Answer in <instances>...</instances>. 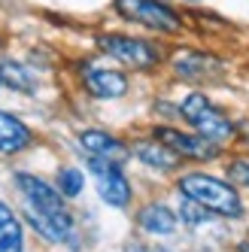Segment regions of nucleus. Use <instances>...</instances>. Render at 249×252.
<instances>
[{"instance_id": "obj_1", "label": "nucleus", "mask_w": 249, "mask_h": 252, "mask_svg": "<svg viewBox=\"0 0 249 252\" xmlns=\"http://www.w3.org/2000/svg\"><path fill=\"white\" fill-rule=\"evenodd\" d=\"M176 189H180L183 197L201 204L213 216H219V219H240L243 216L240 191L234 189V183H228L222 176H213L204 170H188V173H180Z\"/></svg>"}, {"instance_id": "obj_2", "label": "nucleus", "mask_w": 249, "mask_h": 252, "mask_svg": "<svg viewBox=\"0 0 249 252\" xmlns=\"http://www.w3.org/2000/svg\"><path fill=\"white\" fill-rule=\"evenodd\" d=\"M176 113L186 125H191L194 134H201L213 143H228L237 140V122L231 119L216 100H210L204 92H188L180 103H176Z\"/></svg>"}, {"instance_id": "obj_3", "label": "nucleus", "mask_w": 249, "mask_h": 252, "mask_svg": "<svg viewBox=\"0 0 249 252\" xmlns=\"http://www.w3.org/2000/svg\"><path fill=\"white\" fill-rule=\"evenodd\" d=\"M113 9L119 19L131 22L158 37H183L186 33V15L170 0H113Z\"/></svg>"}, {"instance_id": "obj_4", "label": "nucleus", "mask_w": 249, "mask_h": 252, "mask_svg": "<svg viewBox=\"0 0 249 252\" xmlns=\"http://www.w3.org/2000/svg\"><path fill=\"white\" fill-rule=\"evenodd\" d=\"M97 49L100 55L113 58L116 64H122L124 70H137V73H146L155 70L164 61V49L146 40V37H134V33H119V31H103L97 33Z\"/></svg>"}, {"instance_id": "obj_5", "label": "nucleus", "mask_w": 249, "mask_h": 252, "mask_svg": "<svg viewBox=\"0 0 249 252\" xmlns=\"http://www.w3.org/2000/svg\"><path fill=\"white\" fill-rule=\"evenodd\" d=\"M152 137L158 143H164L167 149H173L180 158L186 161H216L222 155V146L213 143L194 131H183V128H173V125H155Z\"/></svg>"}, {"instance_id": "obj_6", "label": "nucleus", "mask_w": 249, "mask_h": 252, "mask_svg": "<svg viewBox=\"0 0 249 252\" xmlns=\"http://www.w3.org/2000/svg\"><path fill=\"white\" fill-rule=\"evenodd\" d=\"M15 186H19V191L25 197V207L37 210L43 216H52V219H73V216L67 213V197L55 186H49L46 179L33 176L28 170H19L15 173Z\"/></svg>"}, {"instance_id": "obj_7", "label": "nucleus", "mask_w": 249, "mask_h": 252, "mask_svg": "<svg viewBox=\"0 0 249 252\" xmlns=\"http://www.w3.org/2000/svg\"><path fill=\"white\" fill-rule=\"evenodd\" d=\"M88 170L94 176V186H97V194L106 207H128L131 197H134V189H131V179L124 176L122 164H113V161H100V158H88Z\"/></svg>"}, {"instance_id": "obj_8", "label": "nucleus", "mask_w": 249, "mask_h": 252, "mask_svg": "<svg viewBox=\"0 0 249 252\" xmlns=\"http://www.w3.org/2000/svg\"><path fill=\"white\" fill-rule=\"evenodd\" d=\"M170 67H173V76L183 82H204V79L219 76L225 70L222 58H216L207 49H191V46L176 49L170 58Z\"/></svg>"}, {"instance_id": "obj_9", "label": "nucleus", "mask_w": 249, "mask_h": 252, "mask_svg": "<svg viewBox=\"0 0 249 252\" xmlns=\"http://www.w3.org/2000/svg\"><path fill=\"white\" fill-rule=\"evenodd\" d=\"M82 88L92 97L97 100H119L128 94V76H124V70H116V67H103V64H94V61H88L82 64Z\"/></svg>"}, {"instance_id": "obj_10", "label": "nucleus", "mask_w": 249, "mask_h": 252, "mask_svg": "<svg viewBox=\"0 0 249 252\" xmlns=\"http://www.w3.org/2000/svg\"><path fill=\"white\" fill-rule=\"evenodd\" d=\"M79 146L85 158H100V161H113V164H124L131 158V149L113 134H106L100 128H85L79 131Z\"/></svg>"}, {"instance_id": "obj_11", "label": "nucleus", "mask_w": 249, "mask_h": 252, "mask_svg": "<svg viewBox=\"0 0 249 252\" xmlns=\"http://www.w3.org/2000/svg\"><path fill=\"white\" fill-rule=\"evenodd\" d=\"M131 155H134L137 161H143L146 167L161 170V173H173V170H180V161H183L173 149H167L164 143H158L155 137L134 143V146H131Z\"/></svg>"}, {"instance_id": "obj_12", "label": "nucleus", "mask_w": 249, "mask_h": 252, "mask_svg": "<svg viewBox=\"0 0 249 252\" xmlns=\"http://www.w3.org/2000/svg\"><path fill=\"white\" fill-rule=\"evenodd\" d=\"M137 225L146 234H152V237H167V234H173L176 225H180V216H176L167 204L152 201V204L137 210Z\"/></svg>"}, {"instance_id": "obj_13", "label": "nucleus", "mask_w": 249, "mask_h": 252, "mask_svg": "<svg viewBox=\"0 0 249 252\" xmlns=\"http://www.w3.org/2000/svg\"><path fill=\"white\" fill-rule=\"evenodd\" d=\"M33 143V131L6 110H0V155H19Z\"/></svg>"}, {"instance_id": "obj_14", "label": "nucleus", "mask_w": 249, "mask_h": 252, "mask_svg": "<svg viewBox=\"0 0 249 252\" xmlns=\"http://www.w3.org/2000/svg\"><path fill=\"white\" fill-rule=\"evenodd\" d=\"M0 79H3V85H9L12 92H22V94L37 92V76H33V70L22 61H3L0 64Z\"/></svg>"}, {"instance_id": "obj_15", "label": "nucleus", "mask_w": 249, "mask_h": 252, "mask_svg": "<svg viewBox=\"0 0 249 252\" xmlns=\"http://www.w3.org/2000/svg\"><path fill=\"white\" fill-rule=\"evenodd\" d=\"M82 189H85V173L79 167H61L58 170V191L67 197V201L70 197H79Z\"/></svg>"}, {"instance_id": "obj_16", "label": "nucleus", "mask_w": 249, "mask_h": 252, "mask_svg": "<svg viewBox=\"0 0 249 252\" xmlns=\"http://www.w3.org/2000/svg\"><path fill=\"white\" fill-rule=\"evenodd\" d=\"M0 252H25V231L19 219L0 228Z\"/></svg>"}, {"instance_id": "obj_17", "label": "nucleus", "mask_w": 249, "mask_h": 252, "mask_svg": "<svg viewBox=\"0 0 249 252\" xmlns=\"http://www.w3.org/2000/svg\"><path fill=\"white\" fill-rule=\"evenodd\" d=\"M210 219H213V213L204 210L201 204L188 201V197H183V201H180V222H186L188 228H201V225H207Z\"/></svg>"}, {"instance_id": "obj_18", "label": "nucleus", "mask_w": 249, "mask_h": 252, "mask_svg": "<svg viewBox=\"0 0 249 252\" xmlns=\"http://www.w3.org/2000/svg\"><path fill=\"white\" fill-rule=\"evenodd\" d=\"M228 179L249 189V158H231L228 161Z\"/></svg>"}, {"instance_id": "obj_19", "label": "nucleus", "mask_w": 249, "mask_h": 252, "mask_svg": "<svg viewBox=\"0 0 249 252\" xmlns=\"http://www.w3.org/2000/svg\"><path fill=\"white\" fill-rule=\"evenodd\" d=\"M15 219V213H12V207L9 204H3V201H0V228H3V225H9Z\"/></svg>"}, {"instance_id": "obj_20", "label": "nucleus", "mask_w": 249, "mask_h": 252, "mask_svg": "<svg viewBox=\"0 0 249 252\" xmlns=\"http://www.w3.org/2000/svg\"><path fill=\"white\" fill-rule=\"evenodd\" d=\"M237 137L243 140V146L249 149V122H243V125H237Z\"/></svg>"}, {"instance_id": "obj_21", "label": "nucleus", "mask_w": 249, "mask_h": 252, "mask_svg": "<svg viewBox=\"0 0 249 252\" xmlns=\"http://www.w3.org/2000/svg\"><path fill=\"white\" fill-rule=\"evenodd\" d=\"M183 3H188V6H201V3H207V0H183Z\"/></svg>"}, {"instance_id": "obj_22", "label": "nucleus", "mask_w": 249, "mask_h": 252, "mask_svg": "<svg viewBox=\"0 0 249 252\" xmlns=\"http://www.w3.org/2000/svg\"><path fill=\"white\" fill-rule=\"evenodd\" d=\"M237 252H249V240H243V243L237 246Z\"/></svg>"}, {"instance_id": "obj_23", "label": "nucleus", "mask_w": 249, "mask_h": 252, "mask_svg": "<svg viewBox=\"0 0 249 252\" xmlns=\"http://www.w3.org/2000/svg\"><path fill=\"white\" fill-rule=\"evenodd\" d=\"M0 46H3V37H0Z\"/></svg>"}, {"instance_id": "obj_24", "label": "nucleus", "mask_w": 249, "mask_h": 252, "mask_svg": "<svg viewBox=\"0 0 249 252\" xmlns=\"http://www.w3.org/2000/svg\"><path fill=\"white\" fill-rule=\"evenodd\" d=\"M0 85H3V79H0Z\"/></svg>"}]
</instances>
